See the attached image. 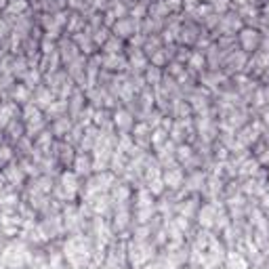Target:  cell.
Here are the masks:
<instances>
[{
    "label": "cell",
    "instance_id": "cell-7",
    "mask_svg": "<svg viewBox=\"0 0 269 269\" xmlns=\"http://www.w3.org/2000/svg\"><path fill=\"white\" fill-rule=\"evenodd\" d=\"M112 124H114V129L120 131L122 134H129L134 126V118L129 110H116L112 114Z\"/></svg>",
    "mask_w": 269,
    "mask_h": 269
},
{
    "label": "cell",
    "instance_id": "cell-3",
    "mask_svg": "<svg viewBox=\"0 0 269 269\" xmlns=\"http://www.w3.org/2000/svg\"><path fill=\"white\" fill-rule=\"evenodd\" d=\"M158 257V244L153 240L129 238L126 242V263L131 269H143Z\"/></svg>",
    "mask_w": 269,
    "mask_h": 269
},
{
    "label": "cell",
    "instance_id": "cell-14",
    "mask_svg": "<svg viewBox=\"0 0 269 269\" xmlns=\"http://www.w3.org/2000/svg\"><path fill=\"white\" fill-rule=\"evenodd\" d=\"M9 162H13V151L9 145H0V166H6Z\"/></svg>",
    "mask_w": 269,
    "mask_h": 269
},
{
    "label": "cell",
    "instance_id": "cell-10",
    "mask_svg": "<svg viewBox=\"0 0 269 269\" xmlns=\"http://www.w3.org/2000/svg\"><path fill=\"white\" fill-rule=\"evenodd\" d=\"M259 40H261V38H259L257 30H242L240 42H242V47H244V50H257Z\"/></svg>",
    "mask_w": 269,
    "mask_h": 269
},
{
    "label": "cell",
    "instance_id": "cell-17",
    "mask_svg": "<svg viewBox=\"0 0 269 269\" xmlns=\"http://www.w3.org/2000/svg\"><path fill=\"white\" fill-rule=\"evenodd\" d=\"M30 269H36V267H30Z\"/></svg>",
    "mask_w": 269,
    "mask_h": 269
},
{
    "label": "cell",
    "instance_id": "cell-1",
    "mask_svg": "<svg viewBox=\"0 0 269 269\" xmlns=\"http://www.w3.org/2000/svg\"><path fill=\"white\" fill-rule=\"evenodd\" d=\"M61 254L69 269H91L95 261V244L84 232L69 234L61 244Z\"/></svg>",
    "mask_w": 269,
    "mask_h": 269
},
{
    "label": "cell",
    "instance_id": "cell-13",
    "mask_svg": "<svg viewBox=\"0 0 269 269\" xmlns=\"http://www.w3.org/2000/svg\"><path fill=\"white\" fill-rule=\"evenodd\" d=\"M103 66L107 69H124L126 61L124 59H118L116 55H110V57H105V59H103Z\"/></svg>",
    "mask_w": 269,
    "mask_h": 269
},
{
    "label": "cell",
    "instance_id": "cell-9",
    "mask_svg": "<svg viewBox=\"0 0 269 269\" xmlns=\"http://www.w3.org/2000/svg\"><path fill=\"white\" fill-rule=\"evenodd\" d=\"M69 131H72V118H69L67 114L55 118L53 124H50V133H53L55 137H63V134H67Z\"/></svg>",
    "mask_w": 269,
    "mask_h": 269
},
{
    "label": "cell",
    "instance_id": "cell-16",
    "mask_svg": "<svg viewBox=\"0 0 269 269\" xmlns=\"http://www.w3.org/2000/svg\"><path fill=\"white\" fill-rule=\"evenodd\" d=\"M248 269H263V267H261V265H251Z\"/></svg>",
    "mask_w": 269,
    "mask_h": 269
},
{
    "label": "cell",
    "instance_id": "cell-4",
    "mask_svg": "<svg viewBox=\"0 0 269 269\" xmlns=\"http://www.w3.org/2000/svg\"><path fill=\"white\" fill-rule=\"evenodd\" d=\"M55 196L59 198L61 202H74L76 198H80V191H82V183H80V177L76 175L74 170H63L59 181L53 187Z\"/></svg>",
    "mask_w": 269,
    "mask_h": 269
},
{
    "label": "cell",
    "instance_id": "cell-15",
    "mask_svg": "<svg viewBox=\"0 0 269 269\" xmlns=\"http://www.w3.org/2000/svg\"><path fill=\"white\" fill-rule=\"evenodd\" d=\"M11 9H13V11H21V9H25V2H13Z\"/></svg>",
    "mask_w": 269,
    "mask_h": 269
},
{
    "label": "cell",
    "instance_id": "cell-11",
    "mask_svg": "<svg viewBox=\"0 0 269 269\" xmlns=\"http://www.w3.org/2000/svg\"><path fill=\"white\" fill-rule=\"evenodd\" d=\"M13 118H17V107L15 103H4L0 107V129H4Z\"/></svg>",
    "mask_w": 269,
    "mask_h": 269
},
{
    "label": "cell",
    "instance_id": "cell-6",
    "mask_svg": "<svg viewBox=\"0 0 269 269\" xmlns=\"http://www.w3.org/2000/svg\"><path fill=\"white\" fill-rule=\"evenodd\" d=\"M248 267H251V261H248L244 252L238 251V248H227L221 269H248Z\"/></svg>",
    "mask_w": 269,
    "mask_h": 269
},
{
    "label": "cell",
    "instance_id": "cell-2",
    "mask_svg": "<svg viewBox=\"0 0 269 269\" xmlns=\"http://www.w3.org/2000/svg\"><path fill=\"white\" fill-rule=\"evenodd\" d=\"M34 265V252L25 240H13L0 251V269H30Z\"/></svg>",
    "mask_w": 269,
    "mask_h": 269
},
{
    "label": "cell",
    "instance_id": "cell-8",
    "mask_svg": "<svg viewBox=\"0 0 269 269\" xmlns=\"http://www.w3.org/2000/svg\"><path fill=\"white\" fill-rule=\"evenodd\" d=\"M72 168L74 172L78 177H88V175H93V158H91V153L88 151H80V153H76V158H74V162H72Z\"/></svg>",
    "mask_w": 269,
    "mask_h": 269
},
{
    "label": "cell",
    "instance_id": "cell-5",
    "mask_svg": "<svg viewBox=\"0 0 269 269\" xmlns=\"http://www.w3.org/2000/svg\"><path fill=\"white\" fill-rule=\"evenodd\" d=\"M162 183L168 191H177L183 187L185 183V170L181 168L179 164H172V166H166L162 170Z\"/></svg>",
    "mask_w": 269,
    "mask_h": 269
},
{
    "label": "cell",
    "instance_id": "cell-12",
    "mask_svg": "<svg viewBox=\"0 0 269 269\" xmlns=\"http://www.w3.org/2000/svg\"><path fill=\"white\" fill-rule=\"evenodd\" d=\"M145 82L150 86H160L162 84V72L158 66H147L145 67Z\"/></svg>",
    "mask_w": 269,
    "mask_h": 269
}]
</instances>
